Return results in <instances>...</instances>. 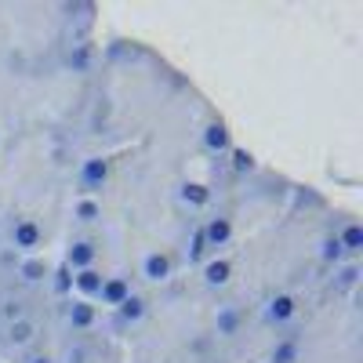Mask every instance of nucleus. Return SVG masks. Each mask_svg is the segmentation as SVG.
Listing matches in <instances>:
<instances>
[{"label": "nucleus", "mask_w": 363, "mask_h": 363, "mask_svg": "<svg viewBox=\"0 0 363 363\" xmlns=\"http://www.w3.org/2000/svg\"><path fill=\"white\" fill-rule=\"evenodd\" d=\"M106 182H109V160H102V157H87L80 164V171H76V186H80L84 197L106 189Z\"/></svg>", "instance_id": "obj_1"}, {"label": "nucleus", "mask_w": 363, "mask_h": 363, "mask_svg": "<svg viewBox=\"0 0 363 363\" xmlns=\"http://www.w3.org/2000/svg\"><path fill=\"white\" fill-rule=\"evenodd\" d=\"M298 316V298L294 294H272L269 305H265V320L272 323V327H283V323H291Z\"/></svg>", "instance_id": "obj_2"}, {"label": "nucleus", "mask_w": 363, "mask_h": 363, "mask_svg": "<svg viewBox=\"0 0 363 363\" xmlns=\"http://www.w3.org/2000/svg\"><path fill=\"white\" fill-rule=\"evenodd\" d=\"M116 313H120V320H124V323H138V320H146L149 302H146L142 294H135V291H131L120 305H116Z\"/></svg>", "instance_id": "obj_13"}, {"label": "nucleus", "mask_w": 363, "mask_h": 363, "mask_svg": "<svg viewBox=\"0 0 363 363\" xmlns=\"http://www.w3.org/2000/svg\"><path fill=\"white\" fill-rule=\"evenodd\" d=\"M66 320H69V327H73V331H87V327H95L98 313H95V305H91V302L76 298V302L66 309Z\"/></svg>", "instance_id": "obj_11"}, {"label": "nucleus", "mask_w": 363, "mask_h": 363, "mask_svg": "<svg viewBox=\"0 0 363 363\" xmlns=\"http://www.w3.org/2000/svg\"><path fill=\"white\" fill-rule=\"evenodd\" d=\"M334 236H338V243H342L345 254H360V251H363V226H360V222L342 226L338 232H334Z\"/></svg>", "instance_id": "obj_14"}, {"label": "nucleus", "mask_w": 363, "mask_h": 363, "mask_svg": "<svg viewBox=\"0 0 363 363\" xmlns=\"http://www.w3.org/2000/svg\"><path fill=\"white\" fill-rule=\"evenodd\" d=\"M127 294H131V280H127V276H106V280H102V287H98L102 305H109V309H116Z\"/></svg>", "instance_id": "obj_7"}, {"label": "nucleus", "mask_w": 363, "mask_h": 363, "mask_svg": "<svg viewBox=\"0 0 363 363\" xmlns=\"http://www.w3.org/2000/svg\"><path fill=\"white\" fill-rule=\"evenodd\" d=\"M178 197L186 207H192V211H204V207L211 204V189H207L204 182H186V186L178 189Z\"/></svg>", "instance_id": "obj_12"}, {"label": "nucleus", "mask_w": 363, "mask_h": 363, "mask_svg": "<svg viewBox=\"0 0 363 363\" xmlns=\"http://www.w3.org/2000/svg\"><path fill=\"white\" fill-rule=\"evenodd\" d=\"M25 363H55V360H51V356H30Z\"/></svg>", "instance_id": "obj_28"}, {"label": "nucleus", "mask_w": 363, "mask_h": 363, "mask_svg": "<svg viewBox=\"0 0 363 363\" xmlns=\"http://www.w3.org/2000/svg\"><path fill=\"white\" fill-rule=\"evenodd\" d=\"M4 316H8L11 323H15V320H22V309H19V302H8V305H4Z\"/></svg>", "instance_id": "obj_26"}, {"label": "nucleus", "mask_w": 363, "mask_h": 363, "mask_svg": "<svg viewBox=\"0 0 363 363\" xmlns=\"http://www.w3.org/2000/svg\"><path fill=\"white\" fill-rule=\"evenodd\" d=\"M320 258H323V262H327V265H334V269H338V265H345V251H342V243H338V236H327V240H323L320 243Z\"/></svg>", "instance_id": "obj_20"}, {"label": "nucleus", "mask_w": 363, "mask_h": 363, "mask_svg": "<svg viewBox=\"0 0 363 363\" xmlns=\"http://www.w3.org/2000/svg\"><path fill=\"white\" fill-rule=\"evenodd\" d=\"M200 146L207 153H229L232 149V135H229V127L222 120H214V124H207L204 131H200Z\"/></svg>", "instance_id": "obj_6"}, {"label": "nucleus", "mask_w": 363, "mask_h": 363, "mask_svg": "<svg viewBox=\"0 0 363 363\" xmlns=\"http://www.w3.org/2000/svg\"><path fill=\"white\" fill-rule=\"evenodd\" d=\"M73 218H76V222H84V226L98 222V218H102V204L95 197H80L73 204Z\"/></svg>", "instance_id": "obj_16"}, {"label": "nucleus", "mask_w": 363, "mask_h": 363, "mask_svg": "<svg viewBox=\"0 0 363 363\" xmlns=\"http://www.w3.org/2000/svg\"><path fill=\"white\" fill-rule=\"evenodd\" d=\"M229 160H232V171H236V175H251V171H258L254 153H251V149H243V146H232V149H229Z\"/></svg>", "instance_id": "obj_19"}, {"label": "nucleus", "mask_w": 363, "mask_h": 363, "mask_svg": "<svg viewBox=\"0 0 363 363\" xmlns=\"http://www.w3.org/2000/svg\"><path fill=\"white\" fill-rule=\"evenodd\" d=\"M66 360H69V363H84V349H69Z\"/></svg>", "instance_id": "obj_27"}, {"label": "nucleus", "mask_w": 363, "mask_h": 363, "mask_svg": "<svg viewBox=\"0 0 363 363\" xmlns=\"http://www.w3.org/2000/svg\"><path fill=\"white\" fill-rule=\"evenodd\" d=\"M334 283H338V287H356V283H360V265H356V262L338 265V276H334Z\"/></svg>", "instance_id": "obj_25"}, {"label": "nucleus", "mask_w": 363, "mask_h": 363, "mask_svg": "<svg viewBox=\"0 0 363 363\" xmlns=\"http://www.w3.org/2000/svg\"><path fill=\"white\" fill-rule=\"evenodd\" d=\"M171 272H175V262H171L167 251H153V254L142 258V276H146L149 283H167Z\"/></svg>", "instance_id": "obj_3"}, {"label": "nucleus", "mask_w": 363, "mask_h": 363, "mask_svg": "<svg viewBox=\"0 0 363 363\" xmlns=\"http://www.w3.org/2000/svg\"><path fill=\"white\" fill-rule=\"evenodd\" d=\"M66 66H69L73 73H87V69H91V47H87V44H76L69 55H66Z\"/></svg>", "instance_id": "obj_22"}, {"label": "nucleus", "mask_w": 363, "mask_h": 363, "mask_svg": "<svg viewBox=\"0 0 363 363\" xmlns=\"http://www.w3.org/2000/svg\"><path fill=\"white\" fill-rule=\"evenodd\" d=\"M298 360H302V345L294 338H280L269 353V363H298Z\"/></svg>", "instance_id": "obj_15"}, {"label": "nucleus", "mask_w": 363, "mask_h": 363, "mask_svg": "<svg viewBox=\"0 0 363 363\" xmlns=\"http://www.w3.org/2000/svg\"><path fill=\"white\" fill-rule=\"evenodd\" d=\"M44 240V229L33 222V218H19L15 226H11V243H15L19 251H36Z\"/></svg>", "instance_id": "obj_4"}, {"label": "nucleus", "mask_w": 363, "mask_h": 363, "mask_svg": "<svg viewBox=\"0 0 363 363\" xmlns=\"http://www.w3.org/2000/svg\"><path fill=\"white\" fill-rule=\"evenodd\" d=\"M186 254H189V262H204V254H207L204 229H192V232H189V248H186Z\"/></svg>", "instance_id": "obj_24"}, {"label": "nucleus", "mask_w": 363, "mask_h": 363, "mask_svg": "<svg viewBox=\"0 0 363 363\" xmlns=\"http://www.w3.org/2000/svg\"><path fill=\"white\" fill-rule=\"evenodd\" d=\"M36 338V323L33 320H15V323H11V327H8V342L11 345H30Z\"/></svg>", "instance_id": "obj_18"}, {"label": "nucleus", "mask_w": 363, "mask_h": 363, "mask_svg": "<svg viewBox=\"0 0 363 363\" xmlns=\"http://www.w3.org/2000/svg\"><path fill=\"white\" fill-rule=\"evenodd\" d=\"M47 276H51V287H55V294H73V269H69L66 262H62L58 269H51Z\"/></svg>", "instance_id": "obj_21"}, {"label": "nucleus", "mask_w": 363, "mask_h": 363, "mask_svg": "<svg viewBox=\"0 0 363 363\" xmlns=\"http://www.w3.org/2000/svg\"><path fill=\"white\" fill-rule=\"evenodd\" d=\"M204 229V240H207V248H226V243L232 240V222L229 218H207V222L200 226Z\"/></svg>", "instance_id": "obj_9"}, {"label": "nucleus", "mask_w": 363, "mask_h": 363, "mask_svg": "<svg viewBox=\"0 0 363 363\" xmlns=\"http://www.w3.org/2000/svg\"><path fill=\"white\" fill-rule=\"evenodd\" d=\"M204 283H207V287H226V283L232 280V262H229V258H207V262H204Z\"/></svg>", "instance_id": "obj_8"}, {"label": "nucleus", "mask_w": 363, "mask_h": 363, "mask_svg": "<svg viewBox=\"0 0 363 363\" xmlns=\"http://www.w3.org/2000/svg\"><path fill=\"white\" fill-rule=\"evenodd\" d=\"M102 272L91 265V269H80V272H73V291L84 298V302H91V298H98V287H102Z\"/></svg>", "instance_id": "obj_10"}, {"label": "nucleus", "mask_w": 363, "mask_h": 363, "mask_svg": "<svg viewBox=\"0 0 363 363\" xmlns=\"http://www.w3.org/2000/svg\"><path fill=\"white\" fill-rule=\"evenodd\" d=\"M95 258H98V243H95V240H73L69 251H66V265H69L73 272H80V269L95 265Z\"/></svg>", "instance_id": "obj_5"}, {"label": "nucleus", "mask_w": 363, "mask_h": 363, "mask_svg": "<svg viewBox=\"0 0 363 363\" xmlns=\"http://www.w3.org/2000/svg\"><path fill=\"white\" fill-rule=\"evenodd\" d=\"M19 276L25 283H36V280L47 276V265L41 262V258H25V262H19Z\"/></svg>", "instance_id": "obj_23"}, {"label": "nucleus", "mask_w": 363, "mask_h": 363, "mask_svg": "<svg viewBox=\"0 0 363 363\" xmlns=\"http://www.w3.org/2000/svg\"><path fill=\"white\" fill-rule=\"evenodd\" d=\"M214 331H218V338H232V334L240 331V313L236 309H218V316H214Z\"/></svg>", "instance_id": "obj_17"}]
</instances>
